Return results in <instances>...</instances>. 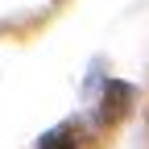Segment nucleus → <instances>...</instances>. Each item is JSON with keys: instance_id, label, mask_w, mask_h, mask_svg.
Segmentation results:
<instances>
[{"instance_id": "obj_1", "label": "nucleus", "mask_w": 149, "mask_h": 149, "mask_svg": "<svg viewBox=\"0 0 149 149\" xmlns=\"http://www.w3.org/2000/svg\"><path fill=\"white\" fill-rule=\"evenodd\" d=\"M37 149H74V141H70L66 128H54V133H46L42 141H37Z\"/></svg>"}]
</instances>
